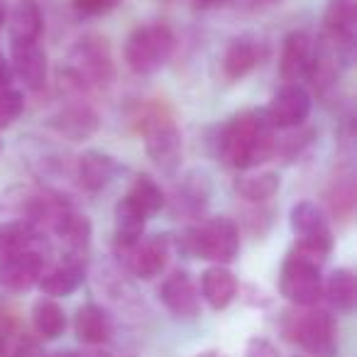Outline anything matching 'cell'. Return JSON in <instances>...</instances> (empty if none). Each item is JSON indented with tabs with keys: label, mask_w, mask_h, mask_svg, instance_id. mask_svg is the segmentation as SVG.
Listing matches in <instances>:
<instances>
[{
	"label": "cell",
	"mask_w": 357,
	"mask_h": 357,
	"mask_svg": "<svg viewBox=\"0 0 357 357\" xmlns=\"http://www.w3.org/2000/svg\"><path fill=\"white\" fill-rule=\"evenodd\" d=\"M52 235L59 240L64 252L61 257H86L91 243V220L69 206L52 225Z\"/></svg>",
	"instance_id": "cell-16"
},
{
	"label": "cell",
	"mask_w": 357,
	"mask_h": 357,
	"mask_svg": "<svg viewBox=\"0 0 357 357\" xmlns=\"http://www.w3.org/2000/svg\"><path fill=\"white\" fill-rule=\"evenodd\" d=\"M211 201V178L206 172H194L186 174L181 181L176 184L172 196V213L176 218H199L206 211Z\"/></svg>",
	"instance_id": "cell-13"
},
{
	"label": "cell",
	"mask_w": 357,
	"mask_h": 357,
	"mask_svg": "<svg viewBox=\"0 0 357 357\" xmlns=\"http://www.w3.org/2000/svg\"><path fill=\"white\" fill-rule=\"evenodd\" d=\"M194 357H228V355H223L220 350H204V352H199V355H194Z\"/></svg>",
	"instance_id": "cell-36"
},
{
	"label": "cell",
	"mask_w": 357,
	"mask_h": 357,
	"mask_svg": "<svg viewBox=\"0 0 357 357\" xmlns=\"http://www.w3.org/2000/svg\"><path fill=\"white\" fill-rule=\"evenodd\" d=\"M13 69L30 91H42L47 84V54L40 45L13 47Z\"/></svg>",
	"instance_id": "cell-22"
},
{
	"label": "cell",
	"mask_w": 357,
	"mask_h": 357,
	"mask_svg": "<svg viewBox=\"0 0 357 357\" xmlns=\"http://www.w3.org/2000/svg\"><path fill=\"white\" fill-rule=\"evenodd\" d=\"M316 56V42L308 32L296 30L287 35L282 47V59H279V74L287 84H298L308 79Z\"/></svg>",
	"instance_id": "cell-12"
},
{
	"label": "cell",
	"mask_w": 357,
	"mask_h": 357,
	"mask_svg": "<svg viewBox=\"0 0 357 357\" xmlns=\"http://www.w3.org/2000/svg\"><path fill=\"white\" fill-rule=\"evenodd\" d=\"M61 76H64L71 89H79V91L103 89V86H108L115 76V66H113L108 42L98 35L81 37L69 50V56H66Z\"/></svg>",
	"instance_id": "cell-2"
},
{
	"label": "cell",
	"mask_w": 357,
	"mask_h": 357,
	"mask_svg": "<svg viewBox=\"0 0 357 357\" xmlns=\"http://www.w3.org/2000/svg\"><path fill=\"white\" fill-rule=\"evenodd\" d=\"M128 199L132 201V204H137L139 208L144 211V215L159 213V211L167 206V196H164L162 186H159L152 176H147V174L135 176L132 186H130Z\"/></svg>",
	"instance_id": "cell-29"
},
{
	"label": "cell",
	"mask_w": 357,
	"mask_h": 357,
	"mask_svg": "<svg viewBox=\"0 0 357 357\" xmlns=\"http://www.w3.org/2000/svg\"><path fill=\"white\" fill-rule=\"evenodd\" d=\"M71 3H74V8L81 15H103V13L113 10L123 0H71Z\"/></svg>",
	"instance_id": "cell-32"
},
{
	"label": "cell",
	"mask_w": 357,
	"mask_h": 357,
	"mask_svg": "<svg viewBox=\"0 0 357 357\" xmlns=\"http://www.w3.org/2000/svg\"><path fill=\"white\" fill-rule=\"evenodd\" d=\"M45 272L42 250H13L0 255V287L10 291H27L37 287Z\"/></svg>",
	"instance_id": "cell-10"
},
{
	"label": "cell",
	"mask_w": 357,
	"mask_h": 357,
	"mask_svg": "<svg viewBox=\"0 0 357 357\" xmlns=\"http://www.w3.org/2000/svg\"><path fill=\"white\" fill-rule=\"evenodd\" d=\"M50 125L61 137L71 139V142H79V139L91 137L98 130V115L86 103H69L50 120Z\"/></svg>",
	"instance_id": "cell-19"
},
{
	"label": "cell",
	"mask_w": 357,
	"mask_h": 357,
	"mask_svg": "<svg viewBox=\"0 0 357 357\" xmlns=\"http://www.w3.org/2000/svg\"><path fill=\"white\" fill-rule=\"evenodd\" d=\"M86 257H61L59 264L52 269H45L37 282L47 298H61L71 296L86 279Z\"/></svg>",
	"instance_id": "cell-15"
},
{
	"label": "cell",
	"mask_w": 357,
	"mask_h": 357,
	"mask_svg": "<svg viewBox=\"0 0 357 357\" xmlns=\"http://www.w3.org/2000/svg\"><path fill=\"white\" fill-rule=\"evenodd\" d=\"M323 22L328 37L352 47L357 37V0H328Z\"/></svg>",
	"instance_id": "cell-23"
},
{
	"label": "cell",
	"mask_w": 357,
	"mask_h": 357,
	"mask_svg": "<svg viewBox=\"0 0 357 357\" xmlns=\"http://www.w3.org/2000/svg\"><path fill=\"white\" fill-rule=\"evenodd\" d=\"M245 357H279V347L267 337H252L248 342Z\"/></svg>",
	"instance_id": "cell-33"
},
{
	"label": "cell",
	"mask_w": 357,
	"mask_h": 357,
	"mask_svg": "<svg viewBox=\"0 0 357 357\" xmlns=\"http://www.w3.org/2000/svg\"><path fill=\"white\" fill-rule=\"evenodd\" d=\"M74 333L84 345H103L113 337V321L98 303H86L74 316Z\"/></svg>",
	"instance_id": "cell-20"
},
{
	"label": "cell",
	"mask_w": 357,
	"mask_h": 357,
	"mask_svg": "<svg viewBox=\"0 0 357 357\" xmlns=\"http://www.w3.org/2000/svg\"><path fill=\"white\" fill-rule=\"evenodd\" d=\"M32 326L45 340H56L66 331V313L54 298H40L32 306Z\"/></svg>",
	"instance_id": "cell-26"
},
{
	"label": "cell",
	"mask_w": 357,
	"mask_h": 357,
	"mask_svg": "<svg viewBox=\"0 0 357 357\" xmlns=\"http://www.w3.org/2000/svg\"><path fill=\"white\" fill-rule=\"evenodd\" d=\"M22 108H25V98L20 91H3L0 93V130L10 128L20 118Z\"/></svg>",
	"instance_id": "cell-31"
},
{
	"label": "cell",
	"mask_w": 357,
	"mask_h": 357,
	"mask_svg": "<svg viewBox=\"0 0 357 357\" xmlns=\"http://www.w3.org/2000/svg\"><path fill=\"white\" fill-rule=\"evenodd\" d=\"M120 172V164L115 162V157L98 149H89L76 159V178L86 191H100L115 178V174Z\"/></svg>",
	"instance_id": "cell-18"
},
{
	"label": "cell",
	"mask_w": 357,
	"mask_h": 357,
	"mask_svg": "<svg viewBox=\"0 0 357 357\" xmlns=\"http://www.w3.org/2000/svg\"><path fill=\"white\" fill-rule=\"evenodd\" d=\"M79 357H110L108 352H84V355H79Z\"/></svg>",
	"instance_id": "cell-38"
},
{
	"label": "cell",
	"mask_w": 357,
	"mask_h": 357,
	"mask_svg": "<svg viewBox=\"0 0 357 357\" xmlns=\"http://www.w3.org/2000/svg\"><path fill=\"white\" fill-rule=\"evenodd\" d=\"M279 186H282V181H279V176L274 172H257L240 176L235 189L250 204H262V201H269L277 194Z\"/></svg>",
	"instance_id": "cell-28"
},
{
	"label": "cell",
	"mask_w": 357,
	"mask_h": 357,
	"mask_svg": "<svg viewBox=\"0 0 357 357\" xmlns=\"http://www.w3.org/2000/svg\"><path fill=\"white\" fill-rule=\"evenodd\" d=\"M272 123L264 110H243L220 128L218 154L235 169H252L277 152Z\"/></svg>",
	"instance_id": "cell-1"
},
{
	"label": "cell",
	"mask_w": 357,
	"mask_h": 357,
	"mask_svg": "<svg viewBox=\"0 0 357 357\" xmlns=\"http://www.w3.org/2000/svg\"><path fill=\"white\" fill-rule=\"evenodd\" d=\"M282 331L287 340L298 345L313 357H335L337 352V331L335 321L328 311L321 308H303L284 316Z\"/></svg>",
	"instance_id": "cell-6"
},
{
	"label": "cell",
	"mask_w": 357,
	"mask_h": 357,
	"mask_svg": "<svg viewBox=\"0 0 357 357\" xmlns=\"http://www.w3.org/2000/svg\"><path fill=\"white\" fill-rule=\"evenodd\" d=\"M10 84H13V69L6 56H3V52H0V93L10 91Z\"/></svg>",
	"instance_id": "cell-35"
},
{
	"label": "cell",
	"mask_w": 357,
	"mask_h": 357,
	"mask_svg": "<svg viewBox=\"0 0 357 357\" xmlns=\"http://www.w3.org/2000/svg\"><path fill=\"white\" fill-rule=\"evenodd\" d=\"M159 301L176 318L191 321L201 313V291L186 272H174L159 289Z\"/></svg>",
	"instance_id": "cell-14"
},
{
	"label": "cell",
	"mask_w": 357,
	"mask_h": 357,
	"mask_svg": "<svg viewBox=\"0 0 357 357\" xmlns=\"http://www.w3.org/2000/svg\"><path fill=\"white\" fill-rule=\"evenodd\" d=\"M137 123L149 159L164 172H174L181 162V152H184L181 130H178L174 115L164 105L154 103L139 113Z\"/></svg>",
	"instance_id": "cell-4"
},
{
	"label": "cell",
	"mask_w": 357,
	"mask_h": 357,
	"mask_svg": "<svg viewBox=\"0 0 357 357\" xmlns=\"http://www.w3.org/2000/svg\"><path fill=\"white\" fill-rule=\"evenodd\" d=\"M169 250H172V238L169 235H149L139 238L130 248H118L120 259L125 269L137 279H154L164 272L169 262Z\"/></svg>",
	"instance_id": "cell-9"
},
{
	"label": "cell",
	"mask_w": 357,
	"mask_h": 357,
	"mask_svg": "<svg viewBox=\"0 0 357 357\" xmlns=\"http://www.w3.org/2000/svg\"><path fill=\"white\" fill-rule=\"evenodd\" d=\"M47 357H79V355H76V352L64 350V352H52V355H47Z\"/></svg>",
	"instance_id": "cell-37"
},
{
	"label": "cell",
	"mask_w": 357,
	"mask_h": 357,
	"mask_svg": "<svg viewBox=\"0 0 357 357\" xmlns=\"http://www.w3.org/2000/svg\"><path fill=\"white\" fill-rule=\"evenodd\" d=\"M144 225H147V215L137 204L125 196L115 206V245L118 248H130L144 235Z\"/></svg>",
	"instance_id": "cell-24"
},
{
	"label": "cell",
	"mask_w": 357,
	"mask_h": 357,
	"mask_svg": "<svg viewBox=\"0 0 357 357\" xmlns=\"http://www.w3.org/2000/svg\"><path fill=\"white\" fill-rule=\"evenodd\" d=\"M8 35H10V47L17 45H35L42 35V13L35 3H20L13 10L10 22H8Z\"/></svg>",
	"instance_id": "cell-25"
},
{
	"label": "cell",
	"mask_w": 357,
	"mask_h": 357,
	"mask_svg": "<svg viewBox=\"0 0 357 357\" xmlns=\"http://www.w3.org/2000/svg\"><path fill=\"white\" fill-rule=\"evenodd\" d=\"M279 291L296 308L316 306L318 298L323 296L321 264L298 257L296 252H289V257L282 264V272H279Z\"/></svg>",
	"instance_id": "cell-8"
},
{
	"label": "cell",
	"mask_w": 357,
	"mask_h": 357,
	"mask_svg": "<svg viewBox=\"0 0 357 357\" xmlns=\"http://www.w3.org/2000/svg\"><path fill=\"white\" fill-rule=\"evenodd\" d=\"M308 113H311V96L301 84H284L264 110L272 128L279 130L298 128L306 123Z\"/></svg>",
	"instance_id": "cell-11"
},
{
	"label": "cell",
	"mask_w": 357,
	"mask_h": 357,
	"mask_svg": "<svg viewBox=\"0 0 357 357\" xmlns=\"http://www.w3.org/2000/svg\"><path fill=\"white\" fill-rule=\"evenodd\" d=\"M6 357H47V355L42 352V347L37 345L35 340H30V337L20 335Z\"/></svg>",
	"instance_id": "cell-34"
},
{
	"label": "cell",
	"mask_w": 357,
	"mask_h": 357,
	"mask_svg": "<svg viewBox=\"0 0 357 357\" xmlns=\"http://www.w3.org/2000/svg\"><path fill=\"white\" fill-rule=\"evenodd\" d=\"M176 37L164 22H147L132 30L125 42V64L137 76L157 74L174 54Z\"/></svg>",
	"instance_id": "cell-5"
},
{
	"label": "cell",
	"mask_w": 357,
	"mask_h": 357,
	"mask_svg": "<svg viewBox=\"0 0 357 357\" xmlns=\"http://www.w3.org/2000/svg\"><path fill=\"white\" fill-rule=\"evenodd\" d=\"M323 291H326L328 301L337 308V311H352L357 301V279L352 269H335L331 272L328 282L323 284Z\"/></svg>",
	"instance_id": "cell-27"
},
{
	"label": "cell",
	"mask_w": 357,
	"mask_h": 357,
	"mask_svg": "<svg viewBox=\"0 0 357 357\" xmlns=\"http://www.w3.org/2000/svg\"><path fill=\"white\" fill-rule=\"evenodd\" d=\"M178 250L186 257H201L215 264H230L240 252V230L230 218H211L191 225L178 238Z\"/></svg>",
	"instance_id": "cell-3"
},
{
	"label": "cell",
	"mask_w": 357,
	"mask_h": 357,
	"mask_svg": "<svg viewBox=\"0 0 357 357\" xmlns=\"http://www.w3.org/2000/svg\"><path fill=\"white\" fill-rule=\"evenodd\" d=\"M326 204L331 206L333 215L337 218H350L355 211V181L352 174H340L333 178V184L326 191Z\"/></svg>",
	"instance_id": "cell-30"
},
{
	"label": "cell",
	"mask_w": 357,
	"mask_h": 357,
	"mask_svg": "<svg viewBox=\"0 0 357 357\" xmlns=\"http://www.w3.org/2000/svg\"><path fill=\"white\" fill-rule=\"evenodd\" d=\"M6 25V6H3V3H0V27Z\"/></svg>",
	"instance_id": "cell-39"
},
{
	"label": "cell",
	"mask_w": 357,
	"mask_h": 357,
	"mask_svg": "<svg viewBox=\"0 0 357 357\" xmlns=\"http://www.w3.org/2000/svg\"><path fill=\"white\" fill-rule=\"evenodd\" d=\"M291 230L296 235V252L298 257H306L316 264H323L333 250V233L328 228V220L318 204L313 201H298L291 208Z\"/></svg>",
	"instance_id": "cell-7"
},
{
	"label": "cell",
	"mask_w": 357,
	"mask_h": 357,
	"mask_svg": "<svg viewBox=\"0 0 357 357\" xmlns=\"http://www.w3.org/2000/svg\"><path fill=\"white\" fill-rule=\"evenodd\" d=\"M264 59V45L255 35H240L228 45L223 54V74L230 81H240L252 74Z\"/></svg>",
	"instance_id": "cell-17"
},
{
	"label": "cell",
	"mask_w": 357,
	"mask_h": 357,
	"mask_svg": "<svg viewBox=\"0 0 357 357\" xmlns=\"http://www.w3.org/2000/svg\"><path fill=\"white\" fill-rule=\"evenodd\" d=\"M201 296L206 298L211 308L223 311L233 303V298L238 296V277L230 272L225 264H215L208 267L201 274Z\"/></svg>",
	"instance_id": "cell-21"
}]
</instances>
